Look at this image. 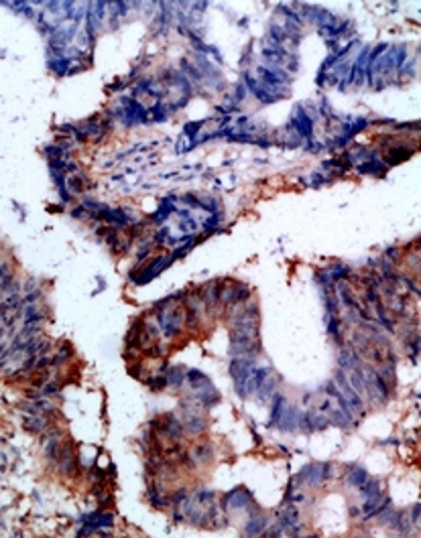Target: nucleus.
Instances as JSON below:
<instances>
[{"mask_svg": "<svg viewBox=\"0 0 421 538\" xmlns=\"http://www.w3.org/2000/svg\"><path fill=\"white\" fill-rule=\"evenodd\" d=\"M293 128H295V132H297V134H301V136H305V138L311 136L313 122H311V116H307L303 108H297L295 118H293Z\"/></svg>", "mask_w": 421, "mask_h": 538, "instance_id": "4", "label": "nucleus"}, {"mask_svg": "<svg viewBox=\"0 0 421 538\" xmlns=\"http://www.w3.org/2000/svg\"><path fill=\"white\" fill-rule=\"evenodd\" d=\"M193 457H195L197 461H208V459L212 457V449H210L208 445H195V447H193Z\"/></svg>", "mask_w": 421, "mask_h": 538, "instance_id": "12", "label": "nucleus"}, {"mask_svg": "<svg viewBox=\"0 0 421 538\" xmlns=\"http://www.w3.org/2000/svg\"><path fill=\"white\" fill-rule=\"evenodd\" d=\"M350 274V270H348V266H336V268H332V270H328V276L332 278V280H338V278H346Z\"/></svg>", "mask_w": 421, "mask_h": 538, "instance_id": "15", "label": "nucleus"}, {"mask_svg": "<svg viewBox=\"0 0 421 538\" xmlns=\"http://www.w3.org/2000/svg\"><path fill=\"white\" fill-rule=\"evenodd\" d=\"M356 169H358V173H364V175H383V173L387 171V167L381 165L377 159H370V161L358 165Z\"/></svg>", "mask_w": 421, "mask_h": 538, "instance_id": "6", "label": "nucleus"}, {"mask_svg": "<svg viewBox=\"0 0 421 538\" xmlns=\"http://www.w3.org/2000/svg\"><path fill=\"white\" fill-rule=\"evenodd\" d=\"M297 510L295 508H291V510H285V512H281V516H279V520H281V526H285V528H295V524H297Z\"/></svg>", "mask_w": 421, "mask_h": 538, "instance_id": "10", "label": "nucleus"}, {"mask_svg": "<svg viewBox=\"0 0 421 538\" xmlns=\"http://www.w3.org/2000/svg\"><path fill=\"white\" fill-rule=\"evenodd\" d=\"M411 155H413V150L407 148V146H393V148L387 152V163H389V165H399V163L407 161Z\"/></svg>", "mask_w": 421, "mask_h": 538, "instance_id": "5", "label": "nucleus"}, {"mask_svg": "<svg viewBox=\"0 0 421 538\" xmlns=\"http://www.w3.org/2000/svg\"><path fill=\"white\" fill-rule=\"evenodd\" d=\"M336 382H338V390L342 392V396L346 398V402L350 404V408L352 411H360L362 408V400H360V394L350 386L348 384V378H346V374L340 370L338 374H336Z\"/></svg>", "mask_w": 421, "mask_h": 538, "instance_id": "1", "label": "nucleus"}, {"mask_svg": "<svg viewBox=\"0 0 421 538\" xmlns=\"http://www.w3.org/2000/svg\"><path fill=\"white\" fill-rule=\"evenodd\" d=\"M364 481H366V471L360 469V467H354L352 473L348 475V483H352V485H362Z\"/></svg>", "mask_w": 421, "mask_h": 538, "instance_id": "13", "label": "nucleus"}, {"mask_svg": "<svg viewBox=\"0 0 421 538\" xmlns=\"http://www.w3.org/2000/svg\"><path fill=\"white\" fill-rule=\"evenodd\" d=\"M146 384H148V386H151L153 390H161V388L167 386V378H165V374H161V376H157V378H148Z\"/></svg>", "mask_w": 421, "mask_h": 538, "instance_id": "14", "label": "nucleus"}, {"mask_svg": "<svg viewBox=\"0 0 421 538\" xmlns=\"http://www.w3.org/2000/svg\"><path fill=\"white\" fill-rule=\"evenodd\" d=\"M263 528H265V518L259 516L257 520H253L249 526H246V534H259Z\"/></svg>", "mask_w": 421, "mask_h": 538, "instance_id": "16", "label": "nucleus"}, {"mask_svg": "<svg viewBox=\"0 0 421 538\" xmlns=\"http://www.w3.org/2000/svg\"><path fill=\"white\" fill-rule=\"evenodd\" d=\"M165 378H167V384H173V386H181L183 380H185V370H183L181 366H173V368L167 370Z\"/></svg>", "mask_w": 421, "mask_h": 538, "instance_id": "8", "label": "nucleus"}, {"mask_svg": "<svg viewBox=\"0 0 421 538\" xmlns=\"http://www.w3.org/2000/svg\"><path fill=\"white\" fill-rule=\"evenodd\" d=\"M350 382H352V388L358 392V394H366V380H364V376L360 374V372H352L350 374Z\"/></svg>", "mask_w": 421, "mask_h": 538, "instance_id": "11", "label": "nucleus"}, {"mask_svg": "<svg viewBox=\"0 0 421 538\" xmlns=\"http://www.w3.org/2000/svg\"><path fill=\"white\" fill-rule=\"evenodd\" d=\"M65 185L73 191V193H82V191H86V179L82 177V175H69V177H65Z\"/></svg>", "mask_w": 421, "mask_h": 538, "instance_id": "9", "label": "nucleus"}, {"mask_svg": "<svg viewBox=\"0 0 421 538\" xmlns=\"http://www.w3.org/2000/svg\"><path fill=\"white\" fill-rule=\"evenodd\" d=\"M171 262H173V256H167V258H165V256H159V258H155L151 264H148V266L142 270V274H140V276H137V278H135V283L142 285V283H146V280L155 278V276H157V274H159V272H161L165 266H169Z\"/></svg>", "mask_w": 421, "mask_h": 538, "instance_id": "2", "label": "nucleus"}, {"mask_svg": "<svg viewBox=\"0 0 421 538\" xmlns=\"http://www.w3.org/2000/svg\"><path fill=\"white\" fill-rule=\"evenodd\" d=\"M244 84L249 86V90H251V92H253V94H255L259 100H261V102H263V104H273V102H277V100H279V98H275L273 94H271V92H269L265 86H261V84H259V82L253 78V75H249V73L244 75Z\"/></svg>", "mask_w": 421, "mask_h": 538, "instance_id": "3", "label": "nucleus"}, {"mask_svg": "<svg viewBox=\"0 0 421 538\" xmlns=\"http://www.w3.org/2000/svg\"><path fill=\"white\" fill-rule=\"evenodd\" d=\"M187 378H189L191 388H195V390H204V388H208V386H210V380H208V378H206L202 372H197V370L187 372Z\"/></svg>", "mask_w": 421, "mask_h": 538, "instance_id": "7", "label": "nucleus"}]
</instances>
